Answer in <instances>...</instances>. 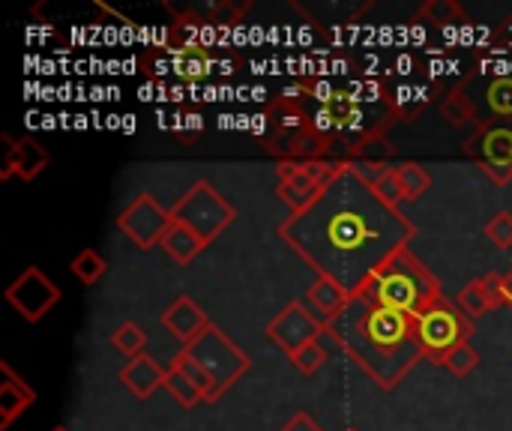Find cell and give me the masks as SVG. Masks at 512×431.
Listing matches in <instances>:
<instances>
[{
  "mask_svg": "<svg viewBox=\"0 0 512 431\" xmlns=\"http://www.w3.org/2000/svg\"><path fill=\"white\" fill-rule=\"evenodd\" d=\"M417 228L372 186L345 171L303 210L279 225V237L318 273L351 294L402 246Z\"/></svg>",
  "mask_w": 512,
  "mask_h": 431,
  "instance_id": "6da1fadb",
  "label": "cell"
},
{
  "mask_svg": "<svg viewBox=\"0 0 512 431\" xmlns=\"http://www.w3.org/2000/svg\"><path fill=\"white\" fill-rule=\"evenodd\" d=\"M324 327L330 342L384 393H393L408 372L426 360L414 333V318L360 294H351V303Z\"/></svg>",
  "mask_w": 512,
  "mask_h": 431,
  "instance_id": "7a4b0ae2",
  "label": "cell"
},
{
  "mask_svg": "<svg viewBox=\"0 0 512 431\" xmlns=\"http://www.w3.org/2000/svg\"><path fill=\"white\" fill-rule=\"evenodd\" d=\"M354 294L378 306L405 312L411 318L426 312L438 300H444L441 279L411 252V246H402L399 252H393Z\"/></svg>",
  "mask_w": 512,
  "mask_h": 431,
  "instance_id": "3957f363",
  "label": "cell"
},
{
  "mask_svg": "<svg viewBox=\"0 0 512 431\" xmlns=\"http://www.w3.org/2000/svg\"><path fill=\"white\" fill-rule=\"evenodd\" d=\"M210 381L213 387V405L252 369V357L216 324H210L198 339L180 348Z\"/></svg>",
  "mask_w": 512,
  "mask_h": 431,
  "instance_id": "277c9868",
  "label": "cell"
},
{
  "mask_svg": "<svg viewBox=\"0 0 512 431\" xmlns=\"http://www.w3.org/2000/svg\"><path fill=\"white\" fill-rule=\"evenodd\" d=\"M414 333L423 348V357L432 360L435 366H447V357L465 342H471L474 321L456 303L444 297L426 312L414 315Z\"/></svg>",
  "mask_w": 512,
  "mask_h": 431,
  "instance_id": "5b68a950",
  "label": "cell"
},
{
  "mask_svg": "<svg viewBox=\"0 0 512 431\" xmlns=\"http://www.w3.org/2000/svg\"><path fill=\"white\" fill-rule=\"evenodd\" d=\"M171 216H174V222L186 225L210 246L234 222L237 210L222 192H216V186L210 180H195L177 198V204L171 207Z\"/></svg>",
  "mask_w": 512,
  "mask_h": 431,
  "instance_id": "8992f818",
  "label": "cell"
},
{
  "mask_svg": "<svg viewBox=\"0 0 512 431\" xmlns=\"http://www.w3.org/2000/svg\"><path fill=\"white\" fill-rule=\"evenodd\" d=\"M348 162H279L276 165V195L288 207V216L303 213L342 171Z\"/></svg>",
  "mask_w": 512,
  "mask_h": 431,
  "instance_id": "52a82bcc",
  "label": "cell"
},
{
  "mask_svg": "<svg viewBox=\"0 0 512 431\" xmlns=\"http://www.w3.org/2000/svg\"><path fill=\"white\" fill-rule=\"evenodd\" d=\"M465 156H471L495 186L512 183V120H480L465 141Z\"/></svg>",
  "mask_w": 512,
  "mask_h": 431,
  "instance_id": "ba28073f",
  "label": "cell"
},
{
  "mask_svg": "<svg viewBox=\"0 0 512 431\" xmlns=\"http://www.w3.org/2000/svg\"><path fill=\"white\" fill-rule=\"evenodd\" d=\"M114 225H117V231H120L126 240H132L135 249L150 252L153 246L162 243V237H165L168 228L174 225V216H171V210H165L150 192H141V195H135V198L120 210V216H117Z\"/></svg>",
  "mask_w": 512,
  "mask_h": 431,
  "instance_id": "9c48e42d",
  "label": "cell"
},
{
  "mask_svg": "<svg viewBox=\"0 0 512 431\" xmlns=\"http://www.w3.org/2000/svg\"><path fill=\"white\" fill-rule=\"evenodd\" d=\"M60 297L63 291L57 282L48 279L39 267H24V273H18L3 291V300L24 318V324H39L60 303Z\"/></svg>",
  "mask_w": 512,
  "mask_h": 431,
  "instance_id": "30bf717a",
  "label": "cell"
},
{
  "mask_svg": "<svg viewBox=\"0 0 512 431\" xmlns=\"http://www.w3.org/2000/svg\"><path fill=\"white\" fill-rule=\"evenodd\" d=\"M264 336L285 351L288 357L297 354L303 345L318 342L321 336H327L324 321L303 303V300H291L282 312H276L267 324H264Z\"/></svg>",
  "mask_w": 512,
  "mask_h": 431,
  "instance_id": "8fae6325",
  "label": "cell"
},
{
  "mask_svg": "<svg viewBox=\"0 0 512 431\" xmlns=\"http://www.w3.org/2000/svg\"><path fill=\"white\" fill-rule=\"evenodd\" d=\"M0 138L6 144V156L0 162V183H9L15 177L24 180V183H33L48 168L51 156H48V150L39 141H33L27 135H21V138L0 135Z\"/></svg>",
  "mask_w": 512,
  "mask_h": 431,
  "instance_id": "7c38bea8",
  "label": "cell"
},
{
  "mask_svg": "<svg viewBox=\"0 0 512 431\" xmlns=\"http://www.w3.org/2000/svg\"><path fill=\"white\" fill-rule=\"evenodd\" d=\"M159 324H162L177 342L189 345V342L198 339L213 321H210V315H207L192 297L180 294V297H174V300L165 306V312L159 315Z\"/></svg>",
  "mask_w": 512,
  "mask_h": 431,
  "instance_id": "4fadbf2b",
  "label": "cell"
},
{
  "mask_svg": "<svg viewBox=\"0 0 512 431\" xmlns=\"http://www.w3.org/2000/svg\"><path fill=\"white\" fill-rule=\"evenodd\" d=\"M456 306H459L471 321L486 318V315H492L495 309L507 306V303H504V276H501V273H486L483 279L468 282V285L459 291Z\"/></svg>",
  "mask_w": 512,
  "mask_h": 431,
  "instance_id": "5bb4252c",
  "label": "cell"
},
{
  "mask_svg": "<svg viewBox=\"0 0 512 431\" xmlns=\"http://www.w3.org/2000/svg\"><path fill=\"white\" fill-rule=\"evenodd\" d=\"M33 405L36 390L6 360H0V431L12 429V423Z\"/></svg>",
  "mask_w": 512,
  "mask_h": 431,
  "instance_id": "9a60e30c",
  "label": "cell"
},
{
  "mask_svg": "<svg viewBox=\"0 0 512 431\" xmlns=\"http://www.w3.org/2000/svg\"><path fill=\"white\" fill-rule=\"evenodd\" d=\"M165 378H168V369H162L147 351L132 357L123 369H120V384L138 399V402H147L156 390L165 387Z\"/></svg>",
  "mask_w": 512,
  "mask_h": 431,
  "instance_id": "2e32d148",
  "label": "cell"
},
{
  "mask_svg": "<svg viewBox=\"0 0 512 431\" xmlns=\"http://www.w3.org/2000/svg\"><path fill=\"white\" fill-rule=\"evenodd\" d=\"M303 303L327 324V321H333L348 303H351V291L348 288H342L336 279H327V276H318L309 288H306V297H303Z\"/></svg>",
  "mask_w": 512,
  "mask_h": 431,
  "instance_id": "e0dca14e",
  "label": "cell"
},
{
  "mask_svg": "<svg viewBox=\"0 0 512 431\" xmlns=\"http://www.w3.org/2000/svg\"><path fill=\"white\" fill-rule=\"evenodd\" d=\"M159 249H162L177 267H186V264H192V261L207 249V243H204L195 231H189L186 225L174 222V225L168 228V234L162 237Z\"/></svg>",
  "mask_w": 512,
  "mask_h": 431,
  "instance_id": "ac0fdd59",
  "label": "cell"
},
{
  "mask_svg": "<svg viewBox=\"0 0 512 431\" xmlns=\"http://www.w3.org/2000/svg\"><path fill=\"white\" fill-rule=\"evenodd\" d=\"M438 111H441V117H444L450 126H456V129H468V126H477V123H480V120H477V105H474L471 96L465 93V81L444 93Z\"/></svg>",
  "mask_w": 512,
  "mask_h": 431,
  "instance_id": "d6986e66",
  "label": "cell"
},
{
  "mask_svg": "<svg viewBox=\"0 0 512 431\" xmlns=\"http://www.w3.org/2000/svg\"><path fill=\"white\" fill-rule=\"evenodd\" d=\"M414 21H420V24H435V27H450V24L468 27V24H471L465 6H462L459 0H423L420 9L414 12Z\"/></svg>",
  "mask_w": 512,
  "mask_h": 431,
  "instance_id": "ffe728a7",
  "label": "cell"
},
{
  "mask_svg": "<svg viewBox=\"0 0 512 431\" xmlns=\"http://www.w3.org/2000/svg\"><path fill=\"white\" fill-rule=\"evenodd\" d=\"M393 177H396V183H399V192H402V201H405V204L420 201V198L432 189V174H429V168H423V165L414 162V159L396 165V168H393Z\"/></svg>",
  "mask_w": 512,
  "mask_h": 431,
  "instance_id": "44dd1931",
  "label": "cell"
},
{
  "mask_svg": "<svg viewBox=\"0 0 512 431\" xmlns=\"http://www.w3.org/2000/svg\"><path fill=\"white\" fill-rule=\"evenodd\" d=\"M180 408H186V411H192V408H198V405H207L204 402V393L183 375V372H177L174 366L168 369V378H165V387H162Z\"/></svg>",
  "mask_w": 512,
  "mask_h": 431,
  "instance_id": "7402d4cb",
  "label": "cell"
},
{
  "mask_svg": "<svg viewBox=\"0 0 512 431\" xmlns=\"http://www.w3.org/2000/svg\"><path fill=\"white\" fill-rule=\"evenodd\" d=\"M69 273H72L81 285H96V282L108 273V261H105L96 249H81V252L72 258Z\"/></svg>",
  "mask_w": 512,
  "mask_h": 431,
  "instance_id": "603a6c76",
  "label": "cell"
},
{
  "mask_svg": "<svg viewBox=\"0 0 512 431\" xmlns=\"http://www.w3.org/2000/svg\"><path fill=\"white\" fill-rule=\"evenodd\" d=\"M147 333L135 324V321H123L114 333H111V345L126 357V360H132V357H138V354H144V348H147Z\"/></svg>",
  "mask_w": 512,
  "mask_h": 431,
  "instance_id": "cb8c5ba5",
  "label": "cell"
},
{
  "mask_svg": "<svg viewBox=\"0 0 512 431\" xmlns=\"http://www.w3.org/2000/svg\"><path fill=\"white\" fill-rule=\"evenodd\" d=\"M246 9H249V3L237 6V3H231V0H219V3H210V6L201 12V18H204V24H213V27H234V24L243 21V12H246Z\"/></svg>",
  "mask_w": 512,
  "mask_h": 431,
  "instance_id": "d4e9b609",
  "label": "cell"
},
{
  "mask_svg": "<svg viewBox=\"0 0 512 431\" xmlns=\"http://www.w3.org/2000/svg\"><path fill=\"white\" fill-rule=\"evenodd\" d=\"M486 99L495 117L512 120V75H501L486 87Z\"/></svg>",
  "mask_w": 512,
  "mask_h": 431,
  "instance_id": "484cf974",
  "label": "cell"
},
{
  "mask_svg": "<svg viewBox=\"0 0 512 431\" xmlns=\"http://www.w3.org/2000/svg\"><path fill=\"white\" fill-rule=\"evenodd\" d=\"M396 165H390L387 159H354V162H348V171L357 177V180H363L366 186H378L384 177H390V171H393Z\"/></svg>",
  "mask_w": 512,
  "mask_h": 431,
  "instance_id": "4316f807",
  "label": "cell"
},
{
  "mask_svg": "<svg viewBox=\"0 0 512 431\" xmlns=\"http://www.w3.org/2000/svg\"><path fill=\"white\" fill-rule=\"evenodd\" d=\"M288 360H291V366H294L297 372H303V375H315V372L327 363V351H324V345H321V339H318V342L303 345V348H300L297 354H291Z\"/></svg>",
  "mask_w": 512,
  "mask_h": 431,
  "instance_id": "83f0119b",
  "label": "cell"
},
{
  "mask_svg": "<svg viewBox=\"0 0 512 431\" xmlns=\"http://www.w3.org/2000/svg\"><path fill=\"white\" fill-rule=\"evenodd\" d=\"M483 234L486 240L495 246V249H512V213L510 210H501L495 213L486 225H483Z\"/></svg>",
  "mask_w": 512,
  "mask_h": 431,
  "instance_id": "f1b7e54d",
  "label": "cell"
},
{
  "mask_svg": "<svg viewBox=\"0 0 512 431\" xmlns=\"http://www.w3.org/2000/svg\"><path fill=\"white\" fill-rule=\"evenodd\" d=\"M477 366H480V351H477L471 342H465L462 348H456V351L447 357V366H444V369L462 381V378H468Z\"/></svg>",
  "mask_w": 512,
  "mask_h": 431,
  "instance_id": "f546056e",
  "label": "cell"
},
{
  "mask_svg": "<svg viewBox=\"0 0 512 431\" xmlns=\"http://www.w3.org/2000/svg\"><path fill=\"white\" fill-rule=\"evenodd\" d=\"M171 366H174L177 372H183V375H186V378H189V381H192V384H195L201 393H204V402H207V405H213V387H210L207 375H204V372H201V369H198V366H195V363H192L186 354H183V351H180V354L171 360Z\"/></svg>",
  "mask_w": 512,
  "mask_h": 431,
  "instance_id": "4dcf8cb0",
  "label": "cell"
},
{
  "mask_svg": "<svg viewBox=\"0 0 512 431\" xmlns=\"http://www.w3.org/2000/svg\"><path fill=\"white\" fill-rule=\"evenodd\" d=\"M279 431H324L321 429V423L312 417V414H306V411H300V414H294L285 426Z\"/></svg>",
  "mask_w": 512,
  "mask_h": 431,
  "instance_id": "1f68e13d",
  "label": "cell"
},
{
  "mask_svg": "<svg viewBox=\"0 0 512 431\" xmlns=\"http://www.w3.org/2000/svg\"><path fill=\"white\" fill-rule=\"evenodd\" d=\"M504 303L512 309V270L504 276Z\"/></svg>",
  "mask_w": 512,
  "mask_h": 431,
  "instance_id": "d6a6232c",
  "label": "cell"
},
{
  "mask_svg": "<svg viewBox=\"0 0 512 431\" xmlns=\"http://www.w3.org/2000/svg\"><path fill=\"white\" fill-rule=\"evenodd\" d=\"M51 431H69V429H66V426H54V429H51Z\"/></svg>",
  "mask_w": 512,
  "mask_h": 431,
  "instance_id": "836d02e7",
  "label": "cell"
},
{
  "mask_svg": "<svg viewBox=\"0 0 512 431\" xmlns=\"http://www.w3.org/2000/svg\"><path fill=\"white\" fill-rule=\"evenodd\" d=\"M348 431H357V429H348Z\"/></svg>",
  "mask_w": 512,
  "mask_h": 431,
  "instance_id": "e575fe53",
  "label": "cell"
}]
</instances>
